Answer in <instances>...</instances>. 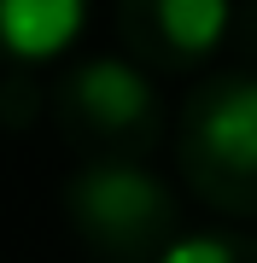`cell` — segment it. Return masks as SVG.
Wrapping results in <instances>:
<instances>
[{
	"instance_id": "obj_5",
	"label": "cell",
	"mask_w": 257,
	"mask_h": 263,
	"mask_svg": "<svg viewBox=\"0 0 257 263\" xmlns=\"http://www.w3.org/2000/svg\"><path fill=\"white\" fill-rule=\"evenodd\" d=\"M88 24V0H0V65L29 70L65 53Z\"/></svg>"
},
{
	"instance_id": "obj_2",
	"label": "cell",
	"mask_w": 257,
	"mask_h": 263,
	"mask_svg": "<svg viewBox=\"0 0 257 263\" xmlns=\"http://www.w3.org/2000/svg\"><path fill=\"white\" fill-rule=\"evenodd\" d=\"M53 123L82 164H146L164 141V94L134 59L88 53L53 82Z\"/></svg>"
},
{
	"instance_id": "obj_3",
	"label": "cell",
	"mask_w": 257,
	"mask_h": 263,
	"mask_svg": "<svg viewBox=\"0 0 257 263\" xmlns=\"http://www.w3.org/2000/svg\"><path fill=\"white\" fill-rule=\"evenodd\" d=\"M58 205L76 246L100 263H164L181 240V199L146 164H76Z\"/></svg>"
},
{
	"instance_id": "obj_7",
	"label": "cell",
	"mask_w": 257,
	"mask_h": 263,
	"mask_svg": "<svg viewBox=\"0 0 257 263\" xmlns=\"http://www.w3.org/2000/svg\"><path fill=\"white\" fill-rule=\"evenodd\" d=\"M41 111V88L29 70H6V82H0V117L12 123V129H29V117Z\"/></svg>"
},
{
	"instance_id": "obj_6",
	"label": "cell",
	"mask_w": 257,
	"mask_h": 263,
	"mask_svg": "<svg viewBox=\"0 0 257 263\" xmlns=\"http://www.w3.org/2000/svg\"><path fill=\"white\" fill-rule=\"evenodd\" d=\"M164 263H257V234H246V228H193L164 252Z\"/></svg>"
},
{
	"instance_id": "obj_8",
	"label": "cell",
	"mask_w": 257,
	"mask_h": 263,
	"mask_svg": "<svg viewBox=\"0 0 257 263\" xmlns=\"http://www.w3.org/2000/svg\"><path fill=\"white\" fill-rule=\"evenodd\" d=\"M228 47L240 53V65H234V70H251V76H257V0H234Z\"/></svg>"
},
{
	"instance_id": "obj_1",
	"label": "cell",
	"mask_w": 257,
	"mask_h": 263,
	"mask_svg": "<svg viewBox=\"0 0 257 263\" xmlns=\"http://www.w3.org/2000/svg\"><path fill=\"white\" fill-rule=\"evenodd\" d=\"M175 164L210 211L257 222V76L216 70L187 88Z\"/></svg>"
},
{
	"instance_id": "obj_4",
	"label": "cell",
	"mask_w": 257,
	"mask_h": 263,
	"mask_svg": "<svg viewBox=\"0 0 257 263\" xmlns=\"http://www.w3.org/2000/svg\"><path fill=\"white\" fill-rule=\"evenodd\" d=\"M234 0H117V35L146 70H199L216 47H228Z\"/></svg>"
}]
</instances>
